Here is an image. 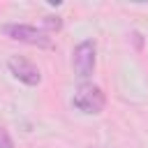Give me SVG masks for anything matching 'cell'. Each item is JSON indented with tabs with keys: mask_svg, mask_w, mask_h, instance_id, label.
<instances>
[{
	"mask_svg": "<svg viewBox=\"0 0 148 148\" xmlns=\"http://www.w3.org/2000/svg\"><path fill=\"white\" fill-rule=\"evenodd\" d=\"M72 104L79 111H83V113H102L104 106H106V97H104V92H102L99 86H95V83H81L74 90Z\"/></svg>",
	"mask_w": 148,
	"mask_h": 148,
	"instance_id": "1",
	"label": "cell"
},
{
	"mask_svg": "<svg viewBox=\"0 0 148 148\" xmlns=\"http://www.w3.org/2000/svg\"><path fill=\"white\" fill-rule=\"evenodd\" d=\"M2 32L16 42H23V44H32V46H39V49H53V39L49 37V32L44 30H37L35 25H25V23H7L2 25Z\"/></svg>",
	"mask_w": 148,
	"mask_h": 148,
	"instance_id": "2",
	"label": "cell"
},
{
	"mask_svg": "<svg viewBox=\"0 0 148 148\" xmlns=\"http://www.w3.org/2000/svg\"><path fill=\"white\" fill-rule=\"evenodd\" d=\"M72 67L74 74L81 79H88L95 69V42L92 39H83L81 44H76L74 53H72Z\"/></svg>",
	"mask_w": 148,
	"mask_h": 148,
	"instance_id": "3",
	"label": "cell"
},
{
	"mask_svg": "<svg viewBox=\"0 0 148 148\" xmlns=\"http://www.w3.org/2000/svg\"><path fill=\"white\" fill-rule=\"evenodd\" d=\"M7 67H9V72H12L21 83H25V86H39V81H42L39 67H37L35 62H30L28 58H23V56H12V58L7 60Z\"/></svg>",
	"mask_w": 148,
	"mask_h": 148,
	"instance_id": "4",
	"label": "cell"
},
{
	"mask_svg": "<svg viewBox=\"0 0 148 148\" xmlns=\"http://www.w3.org/2000/svg\"><path fill=\"white\" fill-rule=\"evenodd\" d=\"M44 28H46L49 32L60 30V28H62V21H60L58 16H44Z\"/></svg>",
	"mask_w": 148,
	"mask_h": 148,
	"instance_id": "5",
	"label": "cell"
},
{
	"mask_svg": "<svg viewBox=\"0 0 148 148\" xmlns=\"http://www.w3.org/2000/svg\"><path fill=\"white\" fill-rule=\"evenodd\" d=\"M0 148H14V141H12L9 132L2 130V127H0Z\"/></svg>",
	"mask_w": 148,
	"mask_h": 148,
	"instance_id": "6",
	"label": "cell"
}]
</instances>
